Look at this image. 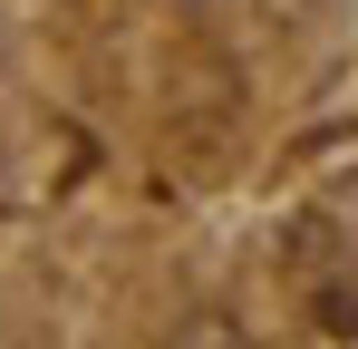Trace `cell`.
Returning a JSON list of instances; mask_svg holds the SVG:
<instances>
[{
  "label": "cell",
  "instance_id": "cell-1",
  "mask_svg": "<svg viewBox=\"0 0 358 349\" xmlns=\"http://www.w3.org/2000/svg\"><path fill=\"white\" fill-rule=\"evenodd\" d=\"M165 349H252V330H242L233 310H184L175 330H165Z\"/></svg>",
  "mask_w": 358,
  "mask_h": 349
}]
</instances>
